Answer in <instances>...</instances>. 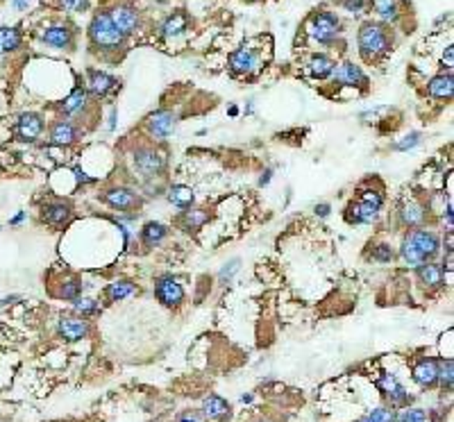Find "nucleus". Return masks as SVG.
Returning a JSON list of instances; mask_svg holds the SVG:
<instances>
[{
	"label": "nucleus",
	"instance_id": "864d4df0",
	"mask_svg": "<svg viewBox=\"0 0 454 422\" xmlns=\"http://www.w3.org/2000/svg\"><path fill=\"white\" fill-rule=\"evenodd\" d=\"M0 422H3V420H0Z\"/></svg>",
	"mask_w": 454,
	"mask_h": 422
},
{
	"label": "nucleus",
	"instance_id": "a18cd8bd",
	"mask_svg": "<svg viewBox=\"0 0 454 422\" xmlns=\"http://www.w3.org/2000/svg\"><path fill=\"white\" fill-rule=\"evenodd\" d=\"M452 55H454L452 46H448V48H446V53H443V64H446L448 69H452Z\"/></svg>",
	"mask_w": 454,
	"mask_h": 422
},
{
	"label": "nucleus",
	"instance_id": "423d86ee",
	"mask_svg": "<svg viewBox=\"0 0 454 422\" xmlns=\"http://www.w3.org/2000/svg\"><path fill=\"white\" fill-rule=\"evenodd\" d=\"M307 32L314 41L330 46L336 41V36L341 34V21H339V16L332 12H316L309 18Z\"/></svg>",
	"mask_w": 454,
	"mask_h": 422
},
{
	"label": "nucleus",
	"instance_id": "f257e3e1",
	"mask_svg": "<svg viewBox=\"0 0 454 422\" xmlns=\"http://www.w3.org/2000/svg\"><path fill=\"white\" fill-rule=\"evenodd\" d=\"M441 252V238L432 229L416 227L402 238L400 245V259L411 268H418L420 264L434 261Z\"/></svg>",
	"mask_w": 454,
	"mask_h": 422
},
{
	"label": "nucleus",
	"instance_id": "de8ad7c7",
	"mask_svg": "<svg viewBox=\"0 0 454 422\" xmlns=\"http://www.w3.org/2000/svg\"><path fill=\"white\" fill-rule=\"evenodd\" d=\"M75 175H77V179H80V182H84V184H91V182H93L91 177H86V175H84V172H82L80 168H75Z\"/></svg>",
	"mask_w": 454,
	"mask_h": 422
},
{
	"label": "nucleus",
	"instance_id": "dca6fc26",
	"mask_svg": "<svg viewBox=\"0 0 454 422\" xmlns=\"http://www.w3.org/2000/svg\"><path fill=\"white\" fill-rule=\"evenodd\" d=\"M102 203H107L116 211H134L141 207V198L132 189L125 186H112L102 193Z\"/></svg>",
	"mask_w": 454,
	"mask_h": 422
},
{
	"label": "nucleus",
	"instance_id": "ddd939ff",
	"mask_svg": "<svg viewBox=\"0 0 454 422\" xmlns=\"http://www.w3.org/2000/svg\"><path fill=\"white\" fill-rule=\"evenodd\" d=\"M332 84L336 86H359V89H366L368 86V78H366V73L359 69V66H354L352 62H343V64H336L334 71H332Z\"/></svg>",
	"mask_w": 454,
	"mask_h": 422
},
{
	"label": "nucleus",
	"instance_id": "c756f323",
	"mask_svg": "<svg viewBox=\"0 0 454 422\" xmlns=\"http://www.w3.org/2000/svg\"><path fill=\"white\" fill-rule=\"evenodd\" d=\"M209 220V214L205 209H187L185 214L180 216V223H182V227L187 229V232H196V229H200L202 225H205Z\"/></svg>",
	"mask_w": 454,
	"mask_h": 422
},
{
	"label": "nucleus",
	"instance_id": "b1692460",
	"mask_svg": "<svg viewBox=\"0 0 454 422\" xmlns=\"http://www.w3.org/2000/svg\"><path fill=\"white\" fill-rule=\"evenodd\" d=\"M400 220H402L404 227H411V229L422 227L425 220H427V207L418 203V200H409L400 211Z\"/></svg>",
	"mask_w": 454,
	"mask_h": 422
},
{
	"label": "nucleus",
	"instance_id": "cd10ccee",
	"mask_svg": "<svg viewBox=\"0 0 454 422\" xmlns=\"http://www.w3.org/2000/svg\"><path fill=\"white\" fill-rule=\"evenodd\" d=\"M166 236H168V227L161 225V223H146L141 229V241L148 247L159 245Z\"/></svg>",
	"mask_w": 454,
	"mask_h": 422
},
{
	"label": "nucleus",
	"instance_id": "39448f33",
	"mask_svg": "<svg viewBox=\"0 0 454 422\" xmlns=\"http://www.w3.org/2000/svg\"><path fill=\"white\" fill-rule=\"evenodd\" d=\"M132 166L143 179H154L166 168V155L154 146H139L132 152Z\"/></svg>",
	"mask_w": 454,
	"mask_h": 422
},
{
	"label": "nucleus",
	"instance_id": "9d476101",
	"mask_svg": "<svg viewBox=\"0 0 454 422\" xmlns=\"http://www.w3.org/2000/svg\"><path fill=\"white\" fill-rule=\"evenodd\" d=\"M80 125L73 123L71 118H62V121H55L51 125V132H48V141H51V146H57V148H69L73 143L80 141Z\"/></svg>",
	"mask_w": 454,
	"mask_h": 422
},
{
	"label": "nucleus",
	"instance_id": "f3484780",
	"mask_svg": "<svg viewBox=\"0 0 454 422\" xmlns=\"http://www.w3.org/2000/svg\"><path fill=\"white\" fill-rule=\"evenodd\" d=\"M121 89V82L112 78L109 73H102V71H89L86 73V91L93 93L95 98H107L114 91Z\"/></svg>",
	"mask_w": 454,
	"mask_h": 422
},
{
	"label": "nucleus",
	"instance_id": "2eb2a0df",
	"mask_svg": "<svg viewBox=\"0 0 454 422\" xmlns=\"http://www.w3.org/2000/svg\"><path fill=\"white\" fill-rule=\"evenodd\" d=\"M57 334L64 339V341H82L91 334V325L82 315H62L60 322H57Z\"/></svg>",
	"mask_w": 454,
	"mask_h": 422
},
{
	"label": "nucleus",
	"instance_id": "a211bd4d",
	"mask_svg": "<svg viewBox=\"0 0 454 422\" xmlns=\"http://www.w3.org/2000/svg\"><path fill=\"white\" fill-rule=\"evenodd\" d=\"M41 39L53 46V48H60V50H71L75 46V34L69 25L64 23H55V25H48L46 30L41 32Z\"/></svg>",
	"mask_w": 454,
	"mask_h": 422
},
{
	"label": "nucleus",
	"instance_id": "6e6552de",
	"mask_svg": "<svg viewBox=\"0 0 454 422\" xmlns=\"http://www.w3.org/2000/svg\"><path fill=\"white\" fill-rule=\"evenodd\" d=\"M14 137L21 143H34L44 134V118L36 111H25L14 123Z\"/></svg>",
	"mask_w": 454,
	"mask_h": 422
},
{
	"label": "nucleus",
	"instance_id": "4be33fe9",
	"mask_svg": "<svg viewBox=\"0 0 454 422\" xmlns=\"http://www.w3.org/2000/svg\"><path fill=\"white\" fill-rule=\"evenodd\" d=\"M413 381L422 388H432L439 383V359H420L413 366Z\"/></svg>",
	"mask_w": 454,
	"mask_h": 422
},
{
	"label": "nucleus",
	"instance_id": "7c9ffc66",
	"mask_svg": "<svg viewBox=\"0 0 454 422\" xmlns=\"http://www.w3.org/2000/svg\"><path fill=\"white\" fill-rule=\"evenodd\" d=\"M168 200L180 209H189L193 205V200H196V196H193V189L185 184H173L168 189Z\"/></svg>",
	"mask_w": 454,
	"mask_h": 422
},
{
	"label": "nucleus",
	"instance_id": "20e7f679",
	"mask_svg": "<svg viewBox=\"0 0 454 422\" xmlns=\"http://www.w3.org/2000/svg\"><path fill=\"white\" fill-rule=\"evenodd\" d=\"M382 205H384L382 193H378V191H373V189L361 191L359 198H356L354 203L347 205L345 220H347V223H352V225H368V223H373L375 218H378Z\"/></svg>",
	"mask_w": 454,
	"mask_h": 422
},
{
	"label": "nucleus",
	"instance_id": "72a5a7b5",
	"mask_svg": "<svg viewBox=\"0 0 454 422\" xmlns=\"http://www.w3.org/2000/svg\"><path fill=\"white\" fill-rule=\"evenodd\" d=\"M452 381H454V361L452 359H439V383L450 393Z\"/></svg>",
	"mask_w": 454,
	"mask_h": 422
},
{
	"label": "nucleus",
	"instance_id": "e433bc0d",
	"mask_svg": "<svg viewBox=\"0 0 454 422\" xmlns=\"http://www.w3.org/2000/svg\"><path fill=\"white\" fill-rule=\"evenodd\" d=\"M373 261H380V264H389V261H393V257H395V252H393V247L389 245V243H380V245H375L373 247Z\"/></svg>",
	"mask_w": 454,
	"mask_h": 422
},
{
	"label": "nucleus",
	"instance_id": "9b49d317",
	"mask_svg": "<svg viewBox=\"0 0 454 422\" xmlns=\"http://www.w3.org/2000/svg\"><path fill=\"white\" fill-rule=\"evenodd\" d=\"M154 295L163 306H180L185 302V289L173 275H161L154 282Z\"/></svg>",
	"mask_w": 454,
	"mask_h": 422
},
{
	"label": "nucleus",
	"instance_id": "4468645a",
	"mask_svg": "<svg viewBox=\"0 0 454 422\" xmlns=\"http://www.w3.org/2000/svg\"><path fill=\"white\" fill-rule=\"evenodd\" d=\"M146 125H148V132H150V137L154 141H163V139H168L173 132H175L178 116L171 109H159V111L150 114Z\"/></svg>",
	"mask_w": 454,
	"mask_h": 422
},
{
	"label": "nucleus",
	"instance_id": "aec40b11",
	"mask_svg": "<svg viewBox=\"0 0 454 422\" xmlns=\"http://www.w3.org/2000/svg\"><path fill=\"white\" fill-rule=\"evenodd\" d=\"M416 275H418V282L427 291H439V289L446 286V273H443V268L439 264H434V261L420 264L416 268Z\"/></svg>",
	"mask_w": 454,
	"mask_h": 422
},
{
	"label": "nucleus",
	"instance_id": "49530a36",
	"mask_svg": "<svg viewBox=\"0 0 454 422\" xmlns=\"http://www.w3.org/2000/svg\"><path fill=\"white\" fill-rule=\"evenodd\" d=\"M30 3H32V0H12V5L18 9V12H23V9L30 5Z\"/></svg>",
	"mask_w": 454,
	"mask_h": 422
},
{
	"label": "nucleus",
	"instance_id": "f8f14e48",
	"mask_svg": "<svg viewBox=\"0 0 454 422\" xmlns=\"http://www.w3.org/2000/svg\"><path fill=\"white\" fill-rule=\"evenodd\" d=\"M109 16H112L114 25L119 27V32H123L125 36H130V34L141 30V14L137 12V7H132L128 3L116 5L109 12Z\"/></svg>",
	"mask_w": 454,
	"mask_h": 422
},
{
	"label": "nucleus",
	"instance_id": "f03ea898",
	"mask_svg": "<svg viewBox=\"0 0 454 422\" xmlns=\"http://www.w3.org/2000/svg\"><path fill=\"white\" fill-rule=\"evenodd\" d=\"M89 41L100 53H119L125 48L128 36L119 32V27L114 25L109 12H98L89 23Z\"/></svg>",
	"mask_w": 454,
	"mask_h": 422
},
{
	"label": "nucleus",
	"instance_id": "a878e982",
	"mask_svg": "<svg viewBox=\"0 0 454 422\" xmlns=\"http://www.w3.org/2000/svg\"><path fill=\"white\" fill-rule=\"evenodd\" d=\"M427 91L432 98L436 100H452V93H454V78H452V71L448 73H441L436 78H432L427 84Z\"/></svg>",
	"mask_w": 454,
	"mask_h": 422
},
{
	"label": "nucleus",
	"instance_id": "0eeeda50",
	"mask_svg": "<svg viewBox=\"0 0 454 422\" xmlns=\"http://www.w3.org/2000/svg\"><path fill=\"white\" fill-rule=\"evenodd\" d=\"M229 69L234 75L241 78H250L262 69V53L253 46H241L239 50L229 55Z\"/></svg>",
	"mask_w": 454,
	"mask_h": 422
},
{
	"label": "nucleus",
	"instance_id": "6ab92c4d",
	"mask_svg": "<svg viewBox=\"0 0 454 422\" xmlns=\"http://www.w3.org/2000/svg\"><path fill=\"white\" fill-rule=\"evenodd\" d=\"M73 209L71 205L62 203V200H51V203L41 205V220L51 227H64L71 220Z\"/></svg>",
	"mask_w": 454,
	"mask_h": 422
},
{
	"label": "nucleus",
	"instance_id": "09e8293b",
	"mask_svg": "<svg viewBox=\"0 0 454 422\" xmlns=\"http://www.w3.org/2000/svg\"><path fill=\"white\" fill-rule=\"evenodd\" d=\"M446 218H448V227L452 229V225H454V216H452V203H448V209H446Z\"/></svg>",
	"mask_w": 454,
	"mask_h": 422
},
{
	"label": "nucleus",
	"instance_id": "37998d69",
	"mask_svg": "<svg viewBox=\"0 0 454 422\" xmlns=\"http://www.w3.org/2000/svg\"><path fill=\"white\" fill-rule=\"evenodd\" d=\"M330 211H332V207L327 205V203H323V205H316V214L321 216V218H327V216H330Z\"/></svg>",
	"mask_w": 454,
	"mask_h": 422
},
{
	"label": "nucleus",
	"instance_id": "79ce46f5",
	"mask_svg": "<svg viewBox=\"0 0 454 422\" xmlns=\"http://www.w3.org/2000/svg\"><path fill=\"white\" fill-rule=\"evenodd\" d=\"M366 5H368V0H343V7L350 14H361L366 9Z\"/></svg>",
	"mask_w": 454,
	"mask_h": 422
},
{
	"label": "nucleus",
	"instance_id": "bb28decb",
	"mask_svg": "<svg viewBox=\"0 0 454 422\" xmlns=\"http://www.w3.org/2000/svg\"><path fill=\"white\" fill-rule=\"evenodd\" d=\"M202 416L209 420H223L229 416V404L220 395H209L202 402Z\"/></svg>",
	"mask_w": 454,
	"mask_h": 422
},
{
	"label": "nucleus",
	"instance_id": "c85d7f7f",
	"mask_svg": "<svg viewBox=\"0 0 454 422\" xmlns=\"http://www.w3.org/2000/svg\"><path fill=\"white\" fill-rule=\"evenodd\" d=\"M23 36L16 27H0V55L16 53L21 48Z\"/></svg>",
	"mask_w": 454,
	"mask_h": 422
},
{
	"label": "nucleus",
	"instance_id": "5701e85b",
	"mask_svg": "<svg viewBox=\"0 0 454 422\" xmlns=\"http://www.w3.org/2000/svg\"><path fill=\"white\" fill-rule=\"evenodd\" d=\"M334 66H336V62L332 60V57L318 53V55H312V57L307 60L305 71H307L309 78H314V80H325V78H330V75H332Z\"/></svg>",
	"mask_w": 454,
	"mask_h": 422
},
{
	"label": "nucleus",
	"instance_id": "2f4dec72",
	"mask_svg": "<svg viewBox=\"0 0 454 422\" xmlns=\"http://www.w3.org/2000/svg\"><path fill=\"white\" fill-rule=\"evenodd\" d=\"M137 293V284H132L130 280H119L107 286V297L112 302H121L125 297H132Z\"/></svg>",
	"mask_w": 454,
	"mask_h": 422
},
{
	"label": "nucleus",
	"instance_id": "473e14b6",
	"mask_svg": "<svg viewBox=\"0 0 454 422\" xmlns=\"http://www.w3.org/2000/svg\"><path fill=\"white\" fill-rule=\"evenodd\" d=\"M370 3L375 7V12H378V16L384 18V21H389V23L398 21L400 9H398V3H395V0H370Z\"/></svg>",
	"mask_w": 454,
	"mask_h": 422
},
{
	"label": "nucleus",
	"instance_id": "ea45409f",
	"mask_svg": "<svg viewBox=\"0 0 454 422\" xmlns=\"http://www.w3.org/2000/svg\"><path fill=\"white\" fill-rule=\"evenodd\" d=\"M60 7L69 14L86 12L89 9V0H60Z\"/></svg>",
	"mask_w": 454,
	"mask_h": 422
},
{
	"label": "nucleus",
	"instance_id": "4c0bfd02",
	"mask_svg": "<svg viewBox=\"0 0 454 422\" xmlns=\"http://www.w3.org/2000/svg\"><path fill=\"white\" fill-rule=\"evenodd\" d=\"M75 311L84 315H91V313H98V302L95 300H89V297H77L75 300Z\"/></svg>",
	"mask_w": 454,
	"mask_h": 422
},
{
	"label": "nucleus",
	"instance_id": "8fccbe9b",
	"mask_svg": "<svg viewBox=\"0 0 454 422\" xmlns=\"http://www.w3.org/2000/svg\"><path fill=\"white\" fill-rule=\"evenodd\" d=\"M270 175H273V170H266V172H264V177L259 179V184H262V186H264V184H268V182H270Z\"/></svg>",
	"mask_w": 454,
	"mask_h": 422
},
{
	"label": "nucleus",
	"instance_id": "412c9836",
	"mask_svg": "<svg viewBox=\"0 0 454 422\" xmlns=\"http://www.w3.org/2000/svg\"><path fill=\"white\" fill-rule=\"evenodd\" d=\"M89 91L82 89V86H75V89L71 91V95L66 98L62 104H60V109L66 114L69 118H82V114L89 109Z\"/></svg>",
	"mask_w": 454,
	"mask_h": 422
},
{
	"label": "nucleus",
	"instance_id": "1a4fd4ad",
	"mask_svg": "<svg viewBox=\"0 0 454 422\" xmlns=\"http://www.w3.org/2000/svg\"><path fill=\"white\" fill-rule=\"evenodd\" d=\"M375 383H378V388L382 390V395L391 404V409H400V407L411 404V395L407 393V388H404L402 383L395 379V375H391V372H384Z\"/></svg>",
	"mask_w": 454,
	"mask_h": 422
},
{
	"label": "nucleus",
	"instance_id": "603ef678",
	"mask_svg": "<svg viewBox=\"0 0 454 422\" xmlns=\"http://www.w3.org/2000/svg\"><path fill=\"white\" fill-rule=\"evenodd\" d=\"M154 3H163V0H154Z\"/></svg>",
	"mask_w": 454,
	"mask_h": 422
},
{
	"label": "nucleus",
	"instance_id": "a19ab883",
	"mask_svg": "<svg viewBox=\"0 0 454 422\" xmlns=\"http://www.w3.org/2000/svg\"><path fill=\"white\" fill-rule=\"evenodd\" d=\"M420 141H422V139H420V134H418V132H411V134H407V137H404V141L395 143L393 150H400V152H404V150H411V148H416Z\"/></svg>",
	"mask_w": 454,
	"mask_h": 422
},
{
	"label": "nucleus",
	"instance_id": "c03bdc74",
	"mask_svg": "<svg viewBox=\"0 0 454 422\" xmlns=\"http://www.w3.org/2000/svg\"><path fill=\"white\" fill-rule=\"evenodd\" d=\"M25 216H27L25 211H18V214H16L14 218H9V225H12V227H18V225H21L23 220H25Z\"/></svg>",
	"mask_w": 454,
	"mask_h": 422
},
{
	"label": "nucleus",
	"instance_id": "393cba45",
	"mask_svg": "<svg viewBox=\"0 0 454 422\" xmlns=\"http://www.w3.org/2000/svg\"><path fill=\"white\" fill-rule=\"evenodd\" d=\"M189 27V16L185 12H175L168 18H163L159 25V36L161 39H175V36L185 34Z\"/></svg>",
	"mask_w": 454,
	"mask_h": 422
},
{
	"label": "nucleus",
	"instance_id": "c9c22d12",
	"mask_svg": "<svg viewBox=\"0 0 454 422\" xmlns=\"http://www.w3.org/2000/svg\"><path fill=\"white\" fill-rule=\"evenodd\" d=\"M80 293H82V284L77 282L75 277H69L60 289V297H66V300H77Z\"/></svg>",
	"mask_w": 454,
	"mask_h": 422
},
{
	"label": "nucleus",
	"instance_id": "3c124183",
	"mask_svg": "<svg viewBox=\"0 0 454 422\" xmlns=\"http://www.w3.org/2000/svg\"><path fill=\"white\" fill-rule=\"evenodd\" d=\"M180 422H200V420H198L196 416H182Z\"/></svg>",
	"mask_w": 454,
	"mask_h": 422
},
{
	"label": "nucleus",
	"instance_id": "f704fd0d",
	"mask_svg": "<svg viewBox=\"0 0 454 422\" xmlns=\"http://www.w3.org/2000/svg\"><path fill=\"white\" fill-rule=\"evenodd\" d=\"M395 409L391 407H378L375 411H370V414H366L361 420H356V422H395Z\"/></svg>",
	"mask_w": 454,
	"mask_h": 422
},
{
	"label": "nucleus",
	"instance_id": "58836bf2",
	"mask_svg": "<svg viewBox=\"0 0 454 422\" xmlns=\"http://www.w3.org/2000/svg\"><path fill=\"white\" fill-rule=\"evenodd\" d=\"M425 420H427V414L422 409H407L400 416H395V422H425Z\"/></svg>",
	"mask_w": 454,
	"mask_h": 422
},
{
	"label": "nucleus",
	"instance_id": "7ed1b4c3",
	"mask_svg": "<svg viewBox=\"0 0 454 422\" xmlns=\"http://www.w3.org/2000/svg\"><path fill=\"white\" fill-rule=\"evenodd\" d=\"M393 48V36L382 23H363L359 30V53L366 62H378L389 55Z\"/></svg>",
	"mask_w": 454,
	"mask_h": 422
}]
</instances>
